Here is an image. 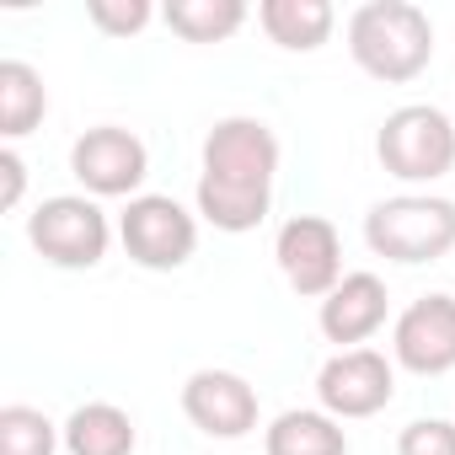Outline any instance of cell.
I'll list each match as a JSON object with an SVG mask.
<instances>
[{
  "label": "cell",
  "mask_w": 455,
  "mask_h": 455,
  "mask_svg": "<svg viewBox=\"0 0 455 455\" xmlns=\"http://www.w3.org/2000/svg\"><path fill=\"white\" fill-rule=\"evenodd\" d=\"M274 177H279V134L263 118H220L204 134L198 156V214L225 236H247L274 209Z\"/></svg>",
  "instance_id": "cell-1"
},
{
  "label": "cell",
  "mask_w": 455,
  "mask_h": 455,
  "mask_svg": "<svg viewBox=\"0 0 455 455\" xmlns=\"http://www.w3.org/2000/svg\"><path fill=\"white\" fill-rule=\"evenodd\" d=\"M348 54L370 81L407 86L434 60V22L412 0H364L348 17Z\"/></svg>",
  "instance_id": "cell-2"
},
{
  "label": "cell",
  "mask_w": 455,
  "mask_h": 455,
  "mask_svg": "<svg viewBox=\"0 0 455 455\" xmlns=\"http://www.w3.org/2000/svg\"><path fill=\"white\" fill-rule=\"evenodd\" d=\"M364 247L386 263L418 268V263H439L455 252V198L439 193H396L370 204L364 214Z\"/></svg>",
  "instance_id": "cell-3"
},
{
  "label": "cell",
  "mask_w": 455,
  "mask_h": 455,
  "mask_svg": "<svg viewBox=\"0 0 455 455\" xmlns=\"http://www.w3.org/2000/svg\"><path fill=\"white\" fill-rule=\"evenodd\" d=\"M28 242L49 268L86 274L113 247V220L92 193H54L28 214Z\"/></svg>",
  "instance_id": "cell-4"
},
{
  "label": "cell",
  "mask_w": 455,
  "mask_h": 455,
  "mask_svg": "<svg viewBox=\"0 0 455 455\" xmlns=\"http://www.w3.org/2000/svg\"><path fill=\"white\" fill-rule=\"evenodd\" d=\"M375 156L396 182H439L455 172V118L434 102H407L386 113Z\"/></svg>",
  "instance_id": "cell-5"
},
{
  "label": "cell",
  "mask_w": 455,
  "mask_h": 455,
  "mask_svg": "<svg viewBox=\"0 0 455 455\" xmlns=\"http://www.w3.org/2000/svg\"><path fill=\"white\" fill-rule=\"evenodd\" d=\"M118 242L145 274H177L198 252V220L172 193H140L118 214Z\"/></svg>",
  "instance_id": "cell-6"
},
{
  "label": "cell",
  "mask_w": 455,
  "mask_h": 455,
  "mask_svg": "<svg viewBox=\"0 0 455 455\" xmlns=\"http://www.w3.org/2000/svg\"><path fill=\"white\" fill-rule=\"evenodd\" d=\"M274 263L284 274V284L300 300H327L343 284V242H338V225L322 214H290L274 236Z\"/></svg>",
  "instance_id": "cell-7"
},
{
  "label": "cell",
  "mask_w": 455,
  "mask_h": 455,
  "mask_svg": "<svg viewBox=\"0 0 455 455\" xmlns=\"http://www.w3.org/2000/svg\"><path fill=\"white\" fill-rule=\"evenodd\" d=\"M391 396H396V359H386L380 348H338L316 370V402L338 423L375 418L391 407Z\"/></svg>",
  "instance_id": "cell-8"
},
{
  "label": "cell",
  "mask_w": 455,
  "mask_h": 455,
  "mask_svg": "<svg viewBox=\"0 0 455 455\" xmlns=\"http://www.w3.org/2000/svg\"><path fill=\"white\" fill-rule=\"evenodd\" d=\"M70 177L92 198H140V188L150 177V150L140 134H129L118 124H97L70 145Z\"/></svg>",
  "instance_id": "cell-9"
},
{
  "label": "cell",
  "mask_w": 455,
  "mask_h": 455,
  "mask_svg": "<svg viewBox=\"0 0 455 455\" xmlns=\"http://www.w3.org/2000/svg\"><path fill=\"white\" fill-rule=\"evenodd\" d=\"M182 412L209 439H247L263 418L258 386L236 370H193L182 380Z\"/></svg>",
  "instance_id": "cell-10"
},
{
  "label": "cell",
  "mask_w": 455,
  "mask_h": 455,
  "mask_svg": "<svg viewBox=\"0 0 455 455\" xmlns=\"http://www.w3.org/2000/svg\"><path fill=\"white\" fill-rule=\"evenodd\" d=\"M391 359L407 375H450L455 370V295H418L391 327Z\"/></svg>",
  "instance_id": "cell-11"
},
{
  "label": "cell",
  "mask_w": 455,
  "mask_h": 455,
  "mask_svg": "<svg viewBox=\"0 0 455 455\" xmlns=\"http://www.w3.org/2000/svg\"><path fill=\"white\" fill-rule=\"evenodd\" d=\"M386 311H391L386 279L370 274V268H359V274H343V284L316 306V327L338 348H364L386 327Z\"/></svg>",
  "instance_id": "cell-12"
},
{
  "label": "cell",
  "mask_w": 455,
  "mask_h": 455,
  "mask_svg": "<svg viewBox=\"0 0 455 455\" xmlns=\"http://www.w3.org/2000/svg\"><path fill=\"white\" fill-rule=\"evenodd\" d=\"M258 28L284 54H316L332 38L338 12L327 6V0H263V6H258Z\"/></svg>",
  "instance_id": "cell-13"
},
{
  "label": "cell",
  "mask_w": 455,
  "mask_h": 455,
  "mask_svg": "<svg viewBox=\"0 0 455 455\" xmlns=\"http://www.w3.org/2000/svg\"><path fill=\"white\" fill-rule=\"evenodd\" d=\"M263 455H348V428L322 407H290L263 428Z\"/></svg>",
  "instance_id": "cell-14"
},
{
  "label": "cell",
  "mask_w": 455,
  "mask_h": 455,
  "mask_svg": "<svg viewBox=\"0 0 455 455\" xmlns=\"http://www.w3.org/2000/svg\"><path fill=\"white\" fill-rule=\"evenodd\" d=\"M65 455H134L140 428L113 402H81L65 423Z\"/></svg>",
  "instance_id": "cell-15"
},
{
  "label": "cell",
  "mask_w": 455,
  "mask_h": 455,
  "mask_svg": "<svg viewBox=\"0 0 455 455\" xmlns=\"http://www.w3.org/2000/svg\"><path fill=\"white\" fill-rule=\"evenodd\" d=\"M44 113H49L44 76L28 60H0V134H6V145L33 134L44 124Z\"/></svg>",
  "instance_id": "cell-16"
},
{
  "label": "cell",
  "mask_w": 455,
  "mask_h": 455,
  "mask_svg": "<svg viewBox=\"0 0 455 455\" xmlns=\"http://www.w3.org/2000/svg\"><path fill=\"white\" fill-rule=\"evenodd\" d=\"M161 22L182 44H225L247 28V6L242 0H166Z\"/></svg>",
  "instance_id": "cell-17"
},
{
  "label": "cell",
  "mask_w": 455,
  "mask_h": 455,
  "mask_svg": "<svg viewBox=\"0 0 455 455\" xmlns=\"http://www.w3.org/2000/svg\"><path fill=\"white\" fill-rule=\"evenodd\" d=\"M65 428L49 423L38 407L28 402H6L0 407V455H60Z\"/></svg>",
  "instance_id": "cell-18"
},
{
  "label": "cell",
  "mask_w": 455,
  "mask_h": 455,
  "mask_svg": "<svg viewBox=\"0 0 455 455\" xmlns=\"http://www.w3.org/2000/svg\"><path fill=\"white\" fill-rule=\"evenodd\" d=\"M86 17L108 38H134L156 22V6L150 0H86Z\"/></svg>",
  "instance_id": "cell-19"
},
{
  "label": "cell",
  "mask_w": 455,
  "mask_h": 455,
  "mask_svg": "<svg viewBox=\"0 0 455 455\" xmlns=\"http://www.w3.org/2000/svg\"><path fill=\"white\" fill-rule=\"evenodd\" d=\"M396 455H455V423L450 418H412L396 434Z\"/></svg>",
  "instance_id": "cell-20"
},
{
  "label": "cell",
  "mask_w": 455,
  "mask_h": 455,
  "mask_svg": "<svg viewBox=\"0 0 455 455\" xmlns=\"http://www.w3.org/2000/svg\"><path fill=\"white\" fill-rule=\"evenodd\" d=\"M22 188H28V161L6 145V150H0V204L17 209L22 204Z\"/></svg>",
  "instance_id": "cell-21"
}]
</instances>
